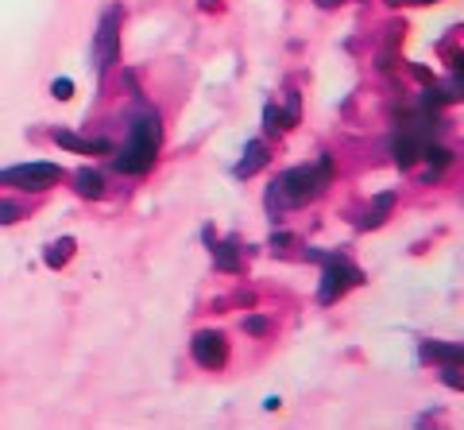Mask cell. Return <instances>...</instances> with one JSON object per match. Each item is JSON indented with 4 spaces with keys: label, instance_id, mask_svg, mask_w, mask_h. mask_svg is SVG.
Listing matches in <instances>:
<instances>
[{
    "label": "cell",
    "instance_id": "obj_8",
    "mask_svg": "<svg viewBox=\"0 0 464 430\" xmlns=\"http://www.w3.org/2000/svg\"><path fill=\"white\" fill-rule=\"evenodd\" d=\"M422 357L437 361L445 368H464V345H449V341H426L422 345Z\"/></svg>",
    "mask_w": 464,
    "mask_h": 430
},
{
    "label": "cell",
    "instance_id": "obj_14",
    "mask_svg": "<svg viewBox=\"0 0 464 430\" xmlns=\"http://www.w3.org/2000/svg\"><path fill=\"white\" fill-rule=\"evenodd\" d=\"M70 256H74V241H70V237H62V241H54L51 248H47V264H51V268H62Z\"/></svg>",
    "mask_w": 464,
    "mask_h": 430
},
{
    "label": "cell",
    "instance_id": "obj_17",
    "mask_svg": "<svg viewBox=\"0 0 464 430\" xmlns=\"http://www.w3.org/2000/svg\"><path fill=\"white\" fill-rule=\"evenodd\" d=\"M217 264H221L225 271H236V252H232V241L217 248Z\"/></svg>",
    "mask_w": 464,
    "mask_h": 430
},
{
    "label": "cell",
    "instance_id": "obj_19",
    "mask_svg": "<svg viewBox=\"0 0 464 430\" xmlns=\"http://www.w3.org/2000/svg\"><path fill=\"white\" fill-rule=\"evenodd\" d=\"M16 217H20V210H16L12 202H0V225H12Z\"/></svg>",
    "mask_w": 464,
    "mask_h": 430
},
{
    "label": "cell",
    "instance_id": "obj_22",
    "mask_svg": "<svg viewBox=\"0 0 464 430\" xmlns=\"http://www.w3.org/2000/svg\"><path fill=\"white\" fill-rule=\"evenodd\" d=\"M318 4H321V8H337L341 0H318Z\"/></svg>",
    "mask_w": 464,
    "mask_h": 430
},
{
    "label": "cell",
    "instance_id": "obj_13",
    "mask_svg": "<svg viewBox=\"0 0 464 430\" xmlns=\"http://www.w3.org/2000/svg\"><path fill=\"white\" fill-rule=\"evenodd\" d=\"M426 155H429V179H441V175H445V167L453 163V155L445 152V147H434V144L426 147Z\"/></svg>",
    "mask_w": 464,
    "mask_h": 430
},
{
    "label": "cell",
    "instance_id": "obj_1",
    "mask_svg": "<svg viewBox=\"0 0 464 430\" xmlns=\"http://www.w3.org/2000/svg\"><path fill=\"white\" fill-rule=\"evenodd\" d=\"M155 152H159V120L144 117V120L132 124V136H128V144L120 147V155L112 159V167L124 171V175H144L155 163Z\"/></svg>",
    "mask_w": 464,
    "mask_h": 430
},
{
    "label": "cell",
    "instance_id": "obj_5",
    "mask_svg": "<svg viewBox=\"0 0 464 430\" xmlns=\"http://www.w3.org/2000/svg\"><path fill=\"white\" fill-rule=\"evenodd\" d=\"M426 147H429V120H422V124H414V128L395 136L391 152H395V163H399V167H414V163L426 155Z\"/></svg>",
    "mask_w": 464,
    "mask_h": 430
},
{
    "label": "cell",
    "instance_id": "obj_20",
    "mask_svg": "<svg viewBox=\"0 0 464 430\" xmlns=\"http://www.w3.org/2000/svg\"><path fill=\"white\" fill-rule=\"evenodd\" d=\"M445 384L457 387V392H464V376H457V372H445Z\"/></svg>",
    "mask_w": 464,
    "mask_h": 430
},
{
    "label": "cell",
    "instance_id": "obj_9",
    "mask_svg": "<svg viewBox=\"0 0 464 430\" xmlns=\"http://www.w3.org/2000/svg\"><path fill=\"white\" fill-rule=\"evenodd\" d=\"M58 147H66V152H81V155H105L109 152V144L105 140H81V136H74V132H58Z\"/></svg>",
    "mask_w": 464,
    "mask_h": 430
},
{
    "label": "cell",
    "instance_id": "obj_21",
    "mask_svg": "<svg viewBox=\"0 0 464 430\" xmlns=\"http://www.w3.org/2000/svg\"><path fill=\"white\" fill-rule=\"evenodd\" d=\"M453 70H457V78L464 81V55H457V59H453Z\"/></svg>",
    "mask_w": 464,
    "mask_h": 430
},
{
    "label": "cell",
    "instance_id": "obj_6",
    "mask_svg": "<svg viewBox=\"0 0 464 430\" xmlns=\"http://www.w3.org/2000/svg\"><path fill=\"white\" fill-rule=\"evenodd\" d=\"M194 361L205 368H221L228 361V345L225 337L217 334V329H202V334H194Z\"/></svg>",
    "mask_w": 464,
    "mask_h": 430
},
{
    "label": "cell",
    "instance_id": "obj_4",
    "mask_svg": "<svg viewBox=\"0 0 464 430\" xmlns=\"http://www.w3.org/2000/svg\"><path fill=\"white\" fill-rule=\"evenodd\" d=\"M62 179V171L54 163H23V167H12V171H0V183H12V186H23V190H47Z\"/></svg>",
    "mask_w": 464,
    "mask_h": 430
},
{
    "label": "cell",
    "instance_id": "obj_23",
    "mask_svg": "<svg viewBox=\"0 0 464 430\" xmlns=\"http://www.w3.org/2000/svg\"><path fill=\"white\" fill-rule=\"evenodd\" d=\"M418 4H434V0H418Z\"/></svg>",
    "mask_w": 464,
    "mask_h": 430
},
{
    "label": "cell",
    "instance_id": "obj_15",
    "mask_svg": "<svg viewBox=\"0 0 464 430\" xmlns=\"http://www.w3.org/2000/svg\"><path fill=\"white\" fill-rule=\"evenodd\" d=\"M290 120H294V113H283L275 105L267 109V132H283V128H290Z\"/></svg>",
    "mask_w": 464,
    "mask_h": 430
},
{
    "label": "cell",
    "instance_id": "obj_16",
    "mask_svg": "<svg viewBox=\"0 0 464 430\" xmlns=\"http://www.w3.org/2000/svg\"><path fill=\"white\" fill-rule=\"evenodd\" d=\"M244 329L260 337V334H267V329H271V322H267V318H260V314H248V318H244Z\"/></svg>",
    "mask_w": 464,
    "mask_h": 430
},
{
    "label": "cell",
    "instance_id": "obj_12",
    "mask_svg": "<svg viewBox=\"0 0 464 430\" xmlns=\"http://www.w3.org/2000/svg\"><path fill=\"white\" fill-rule=\"evenodd\" d=\"M395 205V194H379L376 198V205L368 210V217H364V229H371V225H383V217H387V210Z\"/></svg>",
    "mask_w": 464,
    "mask_h": 430
},
{
    "label": "cell",
    "instance_id": "obj_10",
    "mask_svg": "<svg viewBox=\"0 0 464 430\" xmlns=\"http://www.w3.org/2000/svg\"><path fill=\"white\" fill-rule=\"evenodd\" d=\"M263 163H267V147H263L260 140H252V144H248V152H244V159L236 163V175H240V179H248V175H255V171H260Z\"/></svg>",
    "mask_w": 464,
    "mask_h": 430
},
{
    "label": "cell",
    "instance_id": "obj_18",
    "mask_svg": "<svg viewBox=\"0 0 464 430\" xmlns=\"http://www.w3.org/2000/svg\"><path fill=\"white\" fill-rule=\"evenodd\" d=\"M51 94L58 97V101H70V97H74V81L70 78H58L54 86H51Z\"/></svg>",
    "mask_w": 464,
    "mask_h": 430
},
{
    "label": "cell",
    "instance_id": "obj_11",
    "mask_svg": "<svg viewBox=\"0 0 464 430\" xmlns=\"http://www.w3.org/2000/svg\"><path fill=\"white\" fill-rule=\"evenodd\" d=\"M74 183H78V194L81 198H101V190H105V179L97 175V171H78Z\"/></svg>",
    "mask_w": 464,
    "mask_h": 430
},
{
    "label": "cell",
    "instance_id": "obj_3",
    "mask_svg": "<svg viewBox=\"0 0 464 430\" xmlns=\"http://www.w3.org/2000/svg\"><path fill=\"white\" fill-rule=\"evenodd\" d=\"M360 271L352 268L348 260H341V256H325V276H321V302H337L341 295L348 291V287L360 283Z\"/></svg>",
    "mask_w": 464,
    "mask_h": 430
},
{
    "label": "cell",
    "instance_id": "obj_7",
    "mask_svg": "<svg viewBox=\"0 0 464 430\" xmlns=\"http://www.w3.org/2000/svg\"><path fill=\"white\" fill-rule=\"evenodd\" d=\"M116 28H120V16L109 12L101 20V31H97V66H101V70L116 62V39H120V31Z\"/></svg>",
    "mask_w": 464,
    "mask_h": 430
},
{
    "label": "cell",
    "instance_id": "obj_2",
    "mask_svg": "<svg viewBox=\"0 0 464 430\" xmlns=\"http://www.w3.org/2000/svg\"><path fill=\"white\" fill-rule=\"evenodd\" d=\"M329 175H333V163H329V159H318L313 167L286 171V175L279 179L275 186H279V194H283L286 205H302V202H310V198H318L321 190H325Z\"/></svg>",
    "mask_w": 464,
    "mask_h": 430
}]
</instances>
